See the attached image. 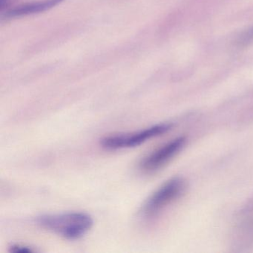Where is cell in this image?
<instances>
[{"label":"cell","instance_id":"cell-1","mask_svg":"<svg viewBox=\"0 0 253 253\" xmlns=\"http://www.w3.org/2000/svg\"><path fill=\"white\" fill-rule=\"evenodd\" d=\"M42 229L68 240H77L86 235L92 227V217L84 212L44 214L37 219Z\"/></svg>","mask_w":253,"mask_h":253},{"label":"cell","instance_id":"cell-2","mask_svg":"<svg viewBox=\"0 0 253 253\" xmlns=\"http://www.w3.org/2000/svg\"><path fill=\"white\" fill-rule=\"evenodd\" d=\"M187 184L184 179L173 177L157 189L143 206V213L146 217H152L180 198L186 192Z\"/></svg>","mask_w":253,"mask_h":253},{"label":"cell","instance_id":"cell-3","mask_svg":"<svg viewBox=\"0 0 253 253\" xmlns=\"http://www.w3.org/2000/svg\"><path fill=\"white\" fill-rule=\"evenodd\" d=\"M171 124H162L153 126L128 134H115L107 136L102 139L100 144L103 148L111 150L117 149H129L143 144L153 137H158L169 131Z\"/></svg>","mask_w":253,"mask_h":253},{"label":"cell","instance_id":"cell-4","mask_svg":"<svg viewBox=\"0 0 253 253\" xmlns=\"http://www.w3.org/2000/svg\"><path fill=\"white\" fill-rule=\"evenodd\" d=\"M186 142V137H177L154 151L142 160L140 164V169L146 173L158 171L182 150Z\"/></svg>","mask_w":253,"mask_h":253},{"label":"cell","instance_id":"cell-5","mask_svg":"<svg viewBox=\"0 0 253 253\" xmlns=\"http://www.w3.org/2000/svg\"><path fill=\"white\" fill-rule=\"evenodd\" d=\"M63 1L64 0H43V1H40V2L19 5L12 9L5 11L2 17L7 19L14 18V17L42 12V11H46V10L50 9L55 5H58Z\"/></svg>","mask_w":253,"mask_h":253},{"label":"cell","instance_id":"cell-6","mask_svg":"<svg viewBox=\"0 0 253 253\" xmlns=\"http://www.w3.org/2000/svg\"><path fill=\"white\" fill-rule=\"evenodd\" d=\"M253 42V28L249 29L247 32H244L239 38H238V44L240 46H245Z\"/></svg>","mask_w":253,"mask_h":253},{"label":"cell","instance_id":"cell-7","mask_svg":"<svg viewBox=\"0 0 253 253\" xmlns=\"http://www.w3.org/2000/svg\"><path fill=\"white\" fill-rule=\"evenodd\" d=\"M10 252L15 253H30L35 251L30 247L17 244V245H12L10 247Z\"/></svg>","mask_w":253,"mask_h":253},{"label":"cell","instance_id":"cell-8","mask_svg":"<svg viewBox=\"0 0 253 253\" xmlns=\"http://www.w3.org/2000/svg\"><path fill=\"white\" fill-rule=\"evenodd\" d=\"M8 2H9V0H0V8L2 11H3L4 8H6Z\"/></svg>","mask_w":253,"mask_h":253}]
</instances>
